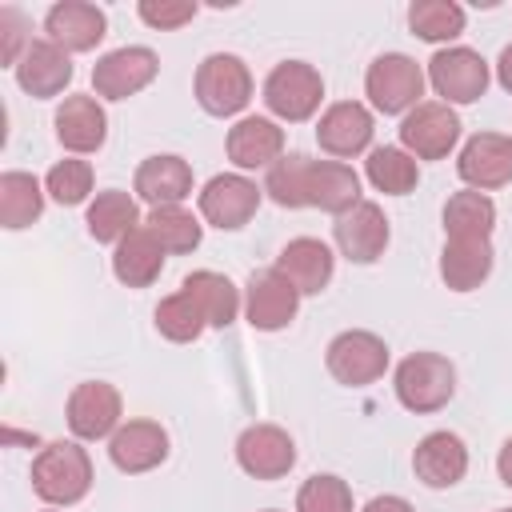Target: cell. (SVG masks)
<instances>
[{
  "instance_id": "cell-1",
  "label": "cell",
  "mask_w": 512,
  "mask_h": 512,
  "mask_svg": "<svg viewBox=\"0 0 512 512\" xmlns=\"http://www.w3.org/2000/svg\"><path fill=\"white\" fill-rule=\"evenodd\" d=\"M32 492L48 508H72L92 492V456L80 440H52L32 460Z\"/></svg>"
},
{
  "instance_id": "cell-2",
  "label": "cell",
  "mask_w": 512,
  "mask_h": 512,
  "mask_svg": "<svg viewBox=\"0 0 512 512\" xmlns=\"http://www.w3.org/2000/svg\"><path fill=\"white\" fill-rule=\"evenodd\" d=\"M392 392L396 400L416 412V416H428V412H440L448 408V400L456 396V368L448 356L440 352H412L396 364L392 372Z\"/></svg>"
},
{
  "instance_id": "cell-3",
  "label": "cell",
  "mask_w": 512,
  "mask_h": 512,
  "mask_svg": "<svg viewBox=\"0 0 512 512\" xmlns=\"http://www.w3.org/2000/svg\"><path fill=\"white\" fill-rule=\"evenodd\" d=\"M192 92L208 116H240L252 100V72L236 52H208L196 64Z\"/></svg>"
},
{
  "instance_id": "cell-4",
  "label": "cell",
  "mask_w": 512,
  "mask_h": 512,
  "mask_svg": "<svg viewBox=\"0 0 512 512\" xmlns=\"http://www.w3.org/2000/svg\"><path fill=\"white\" fill-rule=\"evenodd\" d=\"M424 84H428V72L404 52H384L364 72V96L384 116H408L420 104Z\"/></svg>"
},
{
  "instance_id": "cell-5",
  "label": "cell",
  "mask_w": 512,
  "mask_h": 512,
  "mask_svg": "<svg viewBox=\"0 0 512 512\" xmlns=\"http://www.w3.org/2000/svg\"><path fill=\"white\" fill-rule=\"evenodd\" d=\"M264 108L284 120V124H300V120H312L320 112V100H324V76L308 64V60H284L276 64L268 76H264Z\"/></svg>"
},
{
  "instance_id": "cell-6",
  "label": "cell",
  "mask_w": 512,
  "mask_h": 512,
  "mask_svg": "<svg viewBox=\"0 0 512 512\" xmlns=\"http://www.w3.org/2000/svg\"><path fill=\"white\" fill-rule=\"evenodd\" d=\"M428 84L440 96V104H448V108L452 104H476L488 92V84H492V68H488V60L476 48L448 44V48L432 52Z\"/></svg>"
},
{
  "instance_id": "cell-7",
  "label": "cell",
  "mask_w": 512,
  "mask_h": 512,
  "mask_svg": "<svg viewBox=\"0 0 512 512\" xmlns=\"http://www.w3.org/2000/svg\"><path fill=\"white\" fill-rule=\"evenodd\" d=\"M324 364H328L336 384L364 388L388 372V344H384V336H376L368 328H344L328 340Z\"/></svg>"
},
{
  "instance_id": "cell-8",
  "label": "cell",
  "mask_w": 512,
  "mask_h": 512,
  "mask_svg": "<svg viewBox=\"0 0 512 512\" xmlns=\"http://www.w3.org/2000/svg\"><path fill=\"white\" fill-rule=\"evenodd\" d=\"M160 72V60L152 48L144 44H124L104 52L92 64V96L96 100H128L136 92H144Z\"/></svg>"
},
{
  "instance_id": "cell-9",
  "label": "cell",
  "mask_w": 512,
  "mask_h": 512,
  "mask_svg": "<svg viewBox=\"0 0 512 512\" xmlns=\"http://www.w3.org/2000/svg\"><path fill=\"white\" fill-rule=\"evenodd\" d=\"M460 144V116L440 100H420L400 116V148L416 160H444Z\"/></svg>"
},
{
  "instance_id": "cell-10",
  "label": "cell",
  "mask_w": 512,
  "mask_h": 512,
  "mask_svg": "<svg viewBox=\"0 0 512 512\" xmlns=\"http://www.w3.org/2000/svg\"><path fill=\"white\" fill-rule=\"evenodd\" d=\"M260 192H264V188H256V180H248L244 172H216V176L200 188L196 204H200L204 224H212V228H220V232H236V228H244V224L256 216Z\"/></svg>"
},
{
  "instance_id": "cell-11",
  "label": "cell",
  "mask_w": 512,
  "mask_h": 512,
  "mask_svg": "<svg viewBox=\"0 0 512 512\" xmlns=\"http://www.w3.org/2000/svg\"><path fill=\"white\" fill-rule=\"evenodd\" d=\"M68 428L76 440H112V432L124 424V400L116 384L108 380H84L68 392Z\"/></svg>"
},
{
  "instance_id": "cell-12",
  "label": "cell",
  "mask_w": 512,
  "mask_h": 512,
  "mask_svg": "<svg viewBox=\"0 0 512 512\" xmlns=\"http://www.w3.org/2000/svg\"><path fill=\"white\" fill-rule=\"evenodd\" d=\"M372 136H376V120L372 108L360 100H336L316 120V144L332 160H352L360 152H372Z\"/></svg>"
},
{
  "instance_id": "cell-13",
  "label": "cell",
  "mask_w": 512,
  "mask_h": 512,
  "mask_svg": "<svg viewBox=\"0 0 512 512\" xmlns=\"http://www.w3.org/2000/svg\"><path fill=\"white\" fill-rule=\"evenodd\" d=\"M332 240L340 248L344 260L352 264H376L392 240V228H388V216L376 200H360L352 204L348 212H340L332 220Z\"/></svg>"
},
{
  "instance_id": "cell-14",
  "label": "cell",
  "mask_w": 512,
  "mask_h": 512,
  "mask_svg": "<svg viewBox=\"0 0 512 512\" xmlns=\"http://www.w3.org/2000/svg\"><path fill=\"white\" fill-rule=\"evenodd\" d=\"M236 464L252 480H280L296 464V440L280 424H248L236 436Z\"/></svg>"
},
{
  "instance_id": "cell-15",
  "label": "cell",
  "mask_w": 512,
  "mask_h": 512,
  "mask_svg": "<svg viewBox=\"0 0 512 512\" xmlns=\"http://www.w3.org/2000/svg\"><path fill=\"white\" fill-rule=\"evenodd\" d=\"M296 312H300V292L276 268H264V272L248 276V284H244V320L256 332H280L296 320Z\"/></svg>"
},
{
  "instance_id": "cell-16",
  "label": "cell",
  "mask_w": 512,
  "mask_h": 512,
  "mask_svg": "<svg viewBox=\"0 0 512 512\" xmlns=\"http://www.w3.org/2000/svg\"><path fill=\"white\" fill-rule=\"evenodd\" d=\"M456 172L476 192H492V188L512 184V136H504V132L468 136L460 156H456Z\"/></svg>"
},
{
  "instance_id": "cell-17",
  "label": "cell",
  "mask_w": 512,
  "mask_h": 512,
  "mask_svg": "<svg viewBox=\"0 0 512 512\" xmlns=\"http://www.w3.org/2000/svg\"><path fill=\"white\" fill-rule=\"evenodd\" d=\"M104 36H108V16H104V8H96L88 0H60L44 12V40L64 48L68 56L92 52Z\"/></svg>"
},
{
  "instance_id": "cell-18",
  "label": "cell",
  "mask_w": 512,
  "mask_h": 512,
  "mask_svg": "<svg viewBox=\"0 0 512 512\" xmlns=\"http://www.w3.org/2000/svg\"><path fill=\"white\" fill-rule=\"evenodd\" d=\"M224 152L236 172H268L284 156V128L272 116H240L224 136Z\"/></svg>"
},
{
  "instance_id": "cell-19",
  "label": "cell",
  "mask_w": 512,
  "mask_h": 512,
  "mask_svg": "<svg viewBox=\"0 0 512 512\" xmlns=\"http://www.w3.org/2000/svg\"><path fill=\"white\" fill-rule=\"evenodd\" d=\"M108 460L112 468L128 472V476H140V472H152L168 460V432L160 420H124L112 440H108Z\"/></svg>"
},
{
  "instance_id": "cell-20",
  "label": "cell",
  "mask_w": 512,
  "mask_h": 512,
  "mask_svg": "<svg viewBox=\"0 0 512 512\" xmlns=\"http://www.w3.org/2000/svg\"><path fill=\"white\" fill-rule=\"evenodd\" d=\"M56 140L72 152V156H88V152H100L104 140H108V112L96 96H84V92H72L60 100L56 116Z\"/></svg>"
},
{
  "instance_id": "cell-21",
  "label": "cell",
  "mask_w": 512,
  "mask_h": 512,
  "mask_svg": "<svg viewBox=\"0 0 512 512\" xmlns=\"http://www.w3.org/2000/svg\"><path fill=\"white\" fill-rule=\"evenodd\" d=\"M272 268H276L300 296H316V292H324V288L332 284L336 256H332V248H328L324 240H316V236H296V240H288V244L280 248V256H276Z\"/></svg>"
},
{
  "instance_id": "cell-22",
  "label": "cell",
  "mask_w": 512,
  "mask_h": 512,
  "mask_svg": "<svg viewBox=\"0 0 512 512\" xmlns=\"http://www.w3.org/2000/svg\"><path fill=\"white\" fill-rule=\"evenodd\" d=\"M412 472L424 488H452L468 472V444L456 432L436 428V432L420 436V444L412 452Z\"/></svg>"
},
{
  "instance_id": "cell-23",
  "label": "cell",
  "mask_w": 512,
  "mask_h": 512,
  "mask_svg": "<svg viewBox=\"0 0 512 512\" xmlns=\"http://www.w3.org/2000/svg\"><path fill=\"white\" fill-rule=\"evenodd\" d=\"M12 72H16V84L28 96L52 100V96H60L72 84V56L64 48H56L52 40H32Z\"/></svg>"
},
{
  "instance_id": "cell-24",
  "label": "cell",
  "mask_w": 512,
  "mask_h": 512,
  "mask_svg": "<svg viewBox=\"0 0 512 512\" xmlns=\"http://www.w3.org/2000/svg\"><path fill=\"white\" fill-rule=\"evenodd\" d=\"M132 192L148 204V208H168V204H184L192 196V164L184 156H148L140 160L136 176H132Z\"/></svg>"
},
{
  "instance_id": "cell-25",
  "label": "cell",
  "mask_w": 512,
  "mask_h": 512,
  "mask_svg": "<svg viewBox=\"0 0 512 512\" xmlns=\"http://www.w3.org/2000/svg\"><path fill=\"white\" fill-rule=\"evenodd\" d=\"M304 200H308V208H320L328 216H340V212H348L352 204L364 200L360 196V176L344 160H312Z\"/></svg>"
},
{
  "instance_id": "cell-26",
  "label": "cell",
  "mask_w": 512,
  "mask_h": 512,
  "mask_svg": "<svg viewBox=\"0 0 512 512\" xmlns=\"http://www.w3.org/2000/svg\"><path fill=\"white\" fill-rule=\"evenodd\" d=\"M84 224H88V236L96 244H120L132 228H140V208H136V196L124 192V188H104L88 200V212H84Z\"/></svg>"
},
{
  "instance_id": "cell-27",
  "label": "cell",
  "mask_w": 512,
  "mask_h": 512,
  "mask_svg": "<svg viewBox=\"0 0 512 512\" xmlns=\"http://www.w3.org/2000/svg\"><path fill=\"white\" fill-rule=\"evenodd\" d=\"M164 272V248L152 240V232L140 224L112 248V276L124 288H148Z\"/></svg>"
},
{
  "instance_id": "cell-28",
  "label": "cell",
  "mask_w": 512,
  "mask_h": 512,
  "mask_svg": "<svg viewBox=\"0 0 512 512\" xmlns=\"http://www.w3.org/2000/svg\"><path fill=\"white\" fill-rule=\"evenodd\" d=\"M180 288L196 300V308L204 312L208 328H228L240 312H244V296L240 288L224 276V272H212V268H196L180 280Z\"/></svg>"
},
{
  "instance_id": "cell-29",
  "label": "cell",
  "mask_w": 512,
  "mask_h": 512,
  "mask_svg": "<svg viewBox=\"0 0 512 512\" xmlns=\"http://www.w3.org/2000/svg\"><path fill=\"white\" fill-rule=\"evenodd\" d=\"M492 264H496L492 240H444L440 280L452 292H472L492 276Z\"/></svg>"
},
{
  "instance_id": "cell-30",
  "label": "cell",
  "mask_w": 512,
  "mask_h": 512,
  "mask_svg": "<svg viewBox=\"0 0 512 512\" xmlns=\"http://www.w3.org/2000/svg\"><path fill=\"white\" fill-rule=\"evenodd\" d=\"M496 228V204L488 192L460 188L444 204V236L448 240H492Z\"/></svg>"
},
{
  "instance_id": "cell-31",
  "label": "cell",
  "mask_w": 512,
  "mask_h": 512,
  "mask_svg": "<svg viewBox=\"0 0 512 512\" xmlns=\"http://www.w3.org/2000/svg\"><path fill=\"white\" fill-rule=\"evenodd\" d=\"M44 184L32 176V172H20V168H8L0 176V224L8 232H20V228H32L44 212Z\"/></svg>"
},
{
  "instance_id": "cell-32",
  "label": "cell",
  "mask_w": 512,
  "mask_h": 512,
  "mask_svg": "<svg viewBox=\"0 0 512 512\" xmlns=\"http://www.w3.org/2000/svg\"><path fill=\"white\" fill-rule=\"evenodd\" d=\"M364 176L376 192L384 196H408L416 184H420V164L416 156H408L400 144H380L368 152L364 160Z\"/></svg>"
},
{
  "instance_id": "cell-33",
  "label": "cell",
  "mask_w": 512,
  "mask_h": 512,
  "mask_svg": "<svg viewBox=\"0 0 512 512\" xmlns=\"http://www.w3.org/2000/svg\"><path fill=\"white\" fill-rule=\"evenodd\" d=\"M144 228L152 232V240L164 248V256H188L200 248L204 224L184 208V204H168V208H148Z\"/></svg>"
},
{
  "instance_id": "cell-34",
  "label": "cell",
  "mask_w": 512,
  "mask_h": 512,
  "mask_svg": "<svg viewBox=\"0 0 512 512\" xmlns=\"http://www.w3.org/2000/svg\"><path fill=\"white\" fill-rule=\"evenodd\" d=\"M468 24V12L456 4V0H416L408 4V28L412 36L428 40V44H444L456 40Z\"/></svg>"
},
{
  "instance_id": "cell-35",
  "label": "cell",
  "mask_w": 512,
  "mask_h": 512,
  "mask_svg": "<svg viewBox=\"0 0 512 512\" xmlns=\"http://www.w3.org/2000/svg\"><path fill=\"white\" fill-rule=\"evenodd\" d=\"M308 168H312V156L308 152H284L268 176H264V192L272 204L280 208H308L304 192H308Z\"/></svg>"
},
{
  "instance_id": "cell-36",
  "label": "cell",
  "mask_w": 512,
  "mask_h": 512,
  "mask_svg": "<svg viewBox=\"0 0 512 512\" xmlns=\"http://www.w3.org/2000/svg\"><path fill=\"white\" fill-rule=\"evenodd\" d=\"M152 316H156V332H160L164 340H172V344H192V340H200V332L208 328L204 312L196 308V300H192L184 288L172 292V296H164Z\"/></svg>"
},
{
  "instance_id": "cell-37",
  "label": "cell",
  "mask_w": 512,
  "mask_h": 512,
  "mask_svg": "<svg viewBox=\"0 0 512 512\" xmlns=\"http://www.w3.org/2000/svg\"><path fill=\"white\" fill-rule=\"evenodd\" d=\"M92 164L80 160V156H68V160H56L44 176V192L48 200H56L60 208H76L92 196Z\"/></svg>"
},
{
  "instance_id": "cell-38",
  "label": "cell",
  "mask_w": 512,
  "mask_h": 512,
  "mask_svg": "<svg viewBox=\"0 0 512 512\" xmlns=\"http://www.w3.org/2000/svg\"><path fill=\"white\" fill-rule=\"evenodd\" d=\"M296 512H352V488L348 480L332 472H316L296 492Z\"/></svg>"
},
{
  "instance_id": "cell-39",
  "label": "cell",
  "mask_w": 512,
  "mask_h": 512,
  "mask_svg": "<svg viewBox=\"0 0 512 512\" xmlns=\"http://www.w3.org/2000/svg\"><path fill=\"white\" fill-rule=\"evenodd\" d=\"M196 12H200V8H196L192 0H140V4H136V16H140L148 28H156V32H176V28H184Z\"/></svg>"
},
{
  "instance_id": "cell-40",
  "label": "cell",
  "mask_w": 512,
  "mask_h": 512,
  "mask_svg": "<svg viewBox=\"0 0 512 512\" xmlns=\"http://www.w3.org/2000/svg\"><path fill=\"white\" fill-rule=\"evenodd\" d=\"M0 32H4V44H0V60H4L8 68H16V60L24 56V48L32 44V40H24V32H28L24 16H20L16 8H0Z\"/></svg>"
},
{
  "instance_id": "cell-41",
  "label": "cell",
  "mask_w": 512,
  "mask_h": 512,
  "mask_svg": "<svg viewBox=\"0 0 512 512\" xmlns=\"http://www.w3.org/2000/svg\"><path fill=\"white\" fill-rule=\"evenodd\" d=\"M360 512H416V508H412L404 496H396V492H384V496H372V500H368Z\"/></svg>"
},
{
  "instance_id": "cell-42",
  "label": "cell",
  "mask_w": 512,
  "mask_h": 512,
  "mask_svg": "<svg viewBox=\"0 0 512 512\" xmlns=\"http://www.w3.org/2000/svg\"><path fill=\"white\" fill-rule=\"evenodd\" d=\"M496 80H500V88L512 96V44H504L500 56H496Z\"/></svg>"
},
{
  "instance_id": "cell-43",
  "label": "cell",
  "mask_w": 512,
  "mask_h": 512,
  "mask_svg": "<svg viewBox=\"0 0 512 512\" xmlns=\"http://www.w3.org/2000/svg\"><path fill=\"white\" fill-rule=\"evenodd\" d=\"M496 476H500V484H508L512 488V436L500 444V452H496Z\"/></svg>"
},
{
  "instance_id": "cell-44",
  "label": "cell",
  "mask_w": 512,
  "mask_h": 512,
  "mask_svg": "<svg viewBox=\"0 0 512 512\" xmlns=\"http://www.w3.org/2000/svg\"><path fill=\"white\" fill-rule=\"evenodd\" d=\"M44 512H64V508H44Z\"/></svg>"
},
{
  "instance_id": "cell-45",
  "label": "cell",
  "mask_w": 512,
  "mask_h": 512,
  "mask_svg": "<svg viewBox=\"0 0 512 512\" xmlns=\"http://www.w3.org/2000/svg\"><path fill=\"white\" fill-rule=\"evenodd\" d=\"M260 512H280V508H260Z\"/></svg>"
},
{
  "instance_id": "cell-46",
  "label": "cell",
  "mask_w": 512,
  "mask_h": 512,
  "mask_svg": "<svg viewBox=\"0 0 512 512\" xmlns=\"http://www.w3.org/2000/svg\"><path fill=\"white\" fill-rule=\"evenodd\" d=\"M496 512H508V508H496Z\"/></svg>"
},
{
  "instance_id": "cell-47",
  "label": "cell",
  "mask_w": 512,
  "mask_h": 512,
  "mask_svg": "<svg viewBox=\"0 0 512 512\" xmlns=\"http://www.w3.org/2000/svg\"><path fill=\"white\" fill-rule=\"evenodd\" d=\"M508 512H512V508H508Z\"/></svg>"
}]
</instances>
